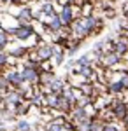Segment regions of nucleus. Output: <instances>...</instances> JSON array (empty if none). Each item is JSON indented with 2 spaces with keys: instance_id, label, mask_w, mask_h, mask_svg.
<instances>
[{
  "instance_id": "1",
  "label": "nucleus",
  "mask_w": 128,
  "mask_h": 131,
  "mask_svg": "<svg viewBox=\"0 0 128 131\" xmlns=\"http://www.w3.org/2000/svg\"><path fill=\"white\" fill-rule=\"evenodd\" d=\"M56 51V46L53 44H40L35 47V54L32 56V60L35 61H49L53 60V54Z\"/></svg>"
},
{
  "instance_id": "16",
  "label": "nucleus",
  "mask_w": 128,
  "mask_h": 131,
  "mask_svg": "<svg viewBox=\"0 0 128 131\" xmlns=\"http://www.w3.org/2000/svg\"><path fill=\"white\" fill-rule=\"evenodd\" d=\"M104 124L105 122L100 121V119H91V122H89V131H102Z\"/></svg>"
},
{
  "instance_id": "14",
  "label": "nucleus",
  "mask_w": 128,
  "mask_h": 131,
  "mask_svg": "<svg viewBox=\"0 0 128 131\" xmlns=\"http://www.w3.org/2000/svg\"><path fill=\"white\" fill-rule=\"evenodd\" d=\"M109 93H114V94H119V93H123L125 91V86H123V82L121 81H116V82H111L107 86Z\"/></svg>"
},
{
  "instance_id": "9",
  "label": "nucleus",
  "mask_w": 128,
  "mask_h": 131,
  "mask_svg": "<svg viewBox=\"0 0 128 131\" xmlns=\"http://www.w3.org/2000/svg\"><path fill=\"white\" fill-rule=\"evenodd\" d=\"M65 91V82L61 79H54L48 84V93H56V94H61Z\"/></svg>"
},
{
  "instance_id": "6",
  "label": "nucleus",
  "mask_w": 128,
  "mask_h": 131,
  "mask_svg": "<svg viewBox=\"0 0 128 131\" xmlns=\"http://www.w3.org/2000/svg\"><path fill=\"white\" fill-rule=\"evenodd\" d=\"M112 114H114V117L119 119V121H126L128 108H126V105H125V101H121V100L114 101L112 103Z\"/></svg>"
},
{
  "instance_id": "20",
  "label": "nucleus",
  "mask_w": 128,
  "mask_h": 131,
  "mask_svg": "<svg viewBox=\"0 0 128 131\" xmlns=\"http://www.w3.org/2000/svg\"><path fill=\"white\" fill-rule=\"evenodd\" d=\"M102 131H119V128L116 126V124H111V122H105V124H104V128H102Z\"/></svg>"
},
{
  "instance_id": "17",
  "label": "nucleus",
  "mask_w": 128,
  "mask_h": 131,
  "mask_svg": "<svg viewBox=\"0 0 128 131\" xmlns=\"http://www.w3.org/2000/svg\"><path fill=\"white\" fill-rule=\"evenodd\" d=\"M86 65H91V56L89 54H84L76 60V67H86Z\"/></svg>"
},
{
  "instance_id": "22",
  "label": "nucleus",
  "mask_w": 128,
  "mask_h": 131,
  "mask_svg": "<svg viewBox=\"0 0 128 131\" xmlns=\"http://www.w3.org/2000/svg\"><path fill=\"white\" fill-rule=\"evenodd\" d=\"M4 4H5V2H4V0H0V7H2V5H4Z\"/></svg>"
},
{
  "instance_id": "10",
  "label": "nucleus",
  "mask_w": 128,
  "mask_h": 131,
  "mask_svg": "<svg viewBox=\"0 0 128 131\" xmlns=\"http://www.w3.org/2000/svg\"><path fill=\"white\" fill-rule=\"evenodd\" d=\"M56 79V75H54V72H51V70H44V72H40V75H39V84L40 86H48L51 81H54Z\"/></svg>"
},
{
  "instance_id": "23",
  "label": "nucleus",
  "mask_w": 128,
  "mask_h": 131,
  "mask_svg": "<svg viewBox=\"0 0 128 131\" xmlns=\"http://www.w3.org/2000/svg\"><path fill=\"white\" fill-rule=\"evenodd\" d=\"M51 2H60V0H51Z\"/></svg>"
},
{
  "instance_id": "12",
  "label": "nucleus",
  "mask_w": 128,
  "mask_h": 131,
  "mask_svg": "<svg viewBox=\"0 0 128 131\" xmlns=\"http://www.w3.org/2000/svg\"><path fill=\"white\" fill-rule=\"evenodd\" d=\"M112 51H116L118 54H125L128 51V42L125 39H121V40L114 42V46H112Z\"/></svg>"
},
{
  "instance_id": "2",
  "label": "nucleus",
  "mask_w": 128,
  "mask_h": 131,
  "mask_svg": "<svg viewBox=\"0 0 128 131\" xmlns=\"http://www.w3.org/2000/svg\"><path fill=\"white\" fill-rule=\"evenodd\" d=\"M100 61H102V65H104V67H107V68H112V67H116L119 61H121V54H118L116 51L104 52V54L100 56Z\"/></svg>"
},
{
  "instance_id": "21",
  "label": "nucleus",
  "mask_w": 128,
  "mask_h": 131,
  "mask_svg": "<svg viewBox=\"0 0 128 131\" xmlns=\"http://www.w3.org/2000/svg\"><path fill=\"white\" fill-rule=\"evenodd\" d=\"M119 81L123 82V86H125V89H128V72H125L123 75H121V79Z\"/></svg>"
},
{
  "instance_id": "4",
  "label": "nucleus",
  "mask_w": 128,
  "mask_h": 131,
  "mask_svg": "<svg viewBox=\"0 0 128 131\" xmlns=\"http://www.w3.org/2000/svg\"><path fill=\"white\" fill-rule=\"evenodd\" d=\"M4 75L9 79L11 86H12V88H16V89H18V88H21V86H23V82H25V79H23V73H21L20 70H14V68L7 70Z\"/></svg>"
},
{
  "instance_id": "3",
  "label": "nucleus",
  "mask_w": 128,
  "mask_h": 131,
  "mask_svg": "<svg viewBox=\"0 0 128 131\" xmlns=\"http://www.w3.org/2000/svg\"><path fill=\"white\" fill-rule=\"evenodd\" d=\"M58 16H60V19H61V23H63L65 28L70 26V25L74 23V9H72V5H70V4H65V5L61 7Z\"/></svg>"
},
{
  "instance_id": "25",
  "label": "nucleus",
  "mask_w": 128,
  "mask_h": 131,
  "mask_svg": "<svg viewBox=\"0 0 128 131\" xmlns=\"http://www.w3.org/2000/svg\"><path fill=\"white\" fill-rule=\"evenodd\" d=\"M125 131H128V128H126V129H125Z\"/></svg>"
},
{
  "instance_id": "7",
  "label": "nucleus",
  "mask_w": 128,
  "mask_h": 131,
  "mask_svg": "<svg viewBox=\"0 0 128 131\" xmlns=\"http://www.w3.org/2000/svg\"><path fill=\"white\" fill-rule=\"evenodd\" d=\"M21 73H23V79H25V82H30V84H35V82H39L40 72L37 70V68H26V67H23Z\"/></svg>"
},
{
  "instance_id": "5",
  "label": "nucleus",
  "mask_w": 128,
  "mask_h": 131,
  "mask_svg": "<svg viewBox=\"0 0 128 131\" xmlns=\"http://www.w3.org/2000/svg\"><path fill=\"white\" fill-rule=\"evenodd\" d=\"M12 35L18 40H26V39H30L33 35V28H32V25H18L14 28V33Z\"/></svg>"
},
{
  "instance_id": "13",
  "label": "nucleus",
  "mask_w": 128,
  "mask_h": 131,
  "mask_svg": "<svg viewBox=\"0 0 128 131\" xmlns=\"http://www.w3.org/2000/svg\"><path fill=\"white\" fill-rule=\"evenodd\" d=\"M26 54H28V51L25 49L23 46L21 47H12V49H9L11 58H26Z\"/></svg>"
},
{
  "instance_id": "15",
  "label": "nucleus",
  "mask_w": 128,
  "mask_h": 131,
  "mask_svg": "<svg viewBox=\"0 0 128 131\" xmlns=\"http://www.w3.org/2000/svg\"><path fill=\"white\" fill-rule=\"evenodd\" d=\"M7 46H9V33L0 26V51H4Z\"/></svg>"
},
{
  "instance_id": "19",
  "label": "nucleus",
  "mask_w": 128,
  "mask_h": 131,
  "mask_svg": "<svg viewBox=\"0 0 128 131\" xmlns=\"http://www.w3.org/2000/svg\"><path fill=\"white\" fill-rule=\"evenodd\" d=\"M7 63H9V54H5V52L0 51V68H4Z\"/></svg>"
},
{
  "instance_id": "24",
  "label": "nucleus",
  "mask_w": 128,
  "mask_h": 131,
  "mask_svg": "<svg viewBox=\"0 0 128 131\" xmlns=\"http://www.w3.org/2000/svg\"><path fill=\"white\" fill-rule=\"evenodd\" d=\"M0 26H2V19H0Z\"/></svg>"
},
{
  "instance_id": "11",
  "label": "nucleus",
  "mask_w": 128,
  "mask_h": 131,
  "mask_svg": "<svg viewBox=\"0 0 128 131\" xmlns=\"http://www.w3.org/2000/svg\"><path fill=\"white\" fill-rule=\"evenodd\" d=\"M40 10H42V14H44V16H48V18H51V16H54V14H56V12H54V4H53L51 0L42 2V4H40Z\"/></svg>"
},
{
  "instance_id": "8",
  "label": "nucleus",
  "mask_w": 128,
  "mask_h": 131,
  "mask_svg": "<svg viewBox=\"0 0 128 131\" xmlns=\"http://www.w3.org/2000/svg\"><path fill=\"white\" fill-rule=\"evenodd\" d=\"M48 30L53 31V33H58V31L63 30V23H61L58 14H54V16L49 18V21H48Z\"/></svg>"
},
{
  "instance_id": "18",
  "label": "nucleus",
  "mask_w": 128,
  "mask_h": 131,
  "mask_svg": "<svg viewBox=\"0 0 128 131\" xmlns=\"http://www.w3.org/2000/svg\"><path fill=\"white\" fill-rule=\"evenodd\" d=\"M11 89V82L5 75H0V91H9Z\"/></svg>"
}]
</instances>
